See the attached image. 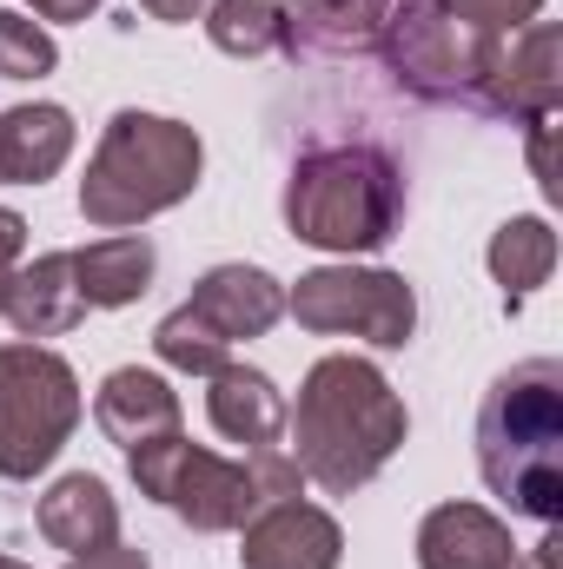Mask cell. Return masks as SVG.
Returning <instances> with one entry per match:
<instances>
[{
    "label": "cell",
    "mask_w": 563,
    "mask_h": 569,
    "mask_svg": "<svg viewBox=\"0 0 563 569\" xmlns=\"http://www.w3.org/2000/svg\"><path fill=\"white\" fill-rule=\"evenodd\" d=\"M285 437L305 483H318L325 497H352L405 450L412 411L372 358L332 351L305 371L298 405H285Z\"/></svg>",
    "instance_id": "obj_1"
},
{
    "label": "cell",
    "mask_w": 563,
    "mask_h": 569,
    "mask_svg": "<svg viewBox=\"0 0 563 569\" xmlns=\"http://www.w3.org/2000/svg\"><path fill=\"white\" fill-rule=\"evenodd\" d=\"M477 470L511 517H563V365L524 358L477 405Z\"/></svg>",
    "instance_id": "obj_2"
},
{
    "label": "cell",
    "mask_w": 563,
    "mask_h": 569,
    "mask_svg": "<svg viewBox=\"0 0 563 569\" xmlns=\"http://www.w3.org/2000/svg\"><path fill=\"white\" fill-rule=\"evenodd\" d=\"M199 172H206V146L186 120L120 107L93 146V159H87L80 219L100 232H134L146 219L172 212L179 199H192Z\"/></svg>",
    "instance_id": "obj_3"
},
{
    "label": "cell",
    "mask_w": 563,
    "mask_h": 569,
    "mask_svg": "<svg viewBox=\"0 0 563 569\" xmlns=\"http://www.w3.org/2000/svg\"><path fill=\"white\" fill-rule=\"evenodd\" d=\"M127 470L140 483V497L166 503L179 523H192L199 537H219V530H239L253 510L279 503V497H298L305 470L292 463V450L273 443V450H246L239 463L192 443L186 430L172 437H152L140 450H127Z\"/></svg>",
    "instance_id": "obj_4"
},
{
    "label": "cell",
    "mask_w": 563,
    "mask_h": 569,
    "mask_svg": "<svg viewBox=\"0 0 563 569\" xmlns=\"http://www.w3.org/2000/svg\"><path fill=\"white\" fill-rule=\"evenodd\" d=\"M405 219V172L378 146H318L285 179V232L318 252H378L398 239Z\"/></svg>",
    "instance_id": "obj_5"
},
{
    "label": "cell",
    "mask_w": 563,
    "mask_h": 569,
    "mask_svg": "<svg viewBox=\"0 0 563 569\" xmlns=\"http://www.w3.org/2000/svg\"><path fill=\"white\" fill-rule=\"evenodd\" d=\"M80 425V378L47 345H0V477L33 483Z\"/></svg>",
    "instance_id": "obj_6"
},
{
    "label": "cell",
    "mask_w": 563,
    "mask_h": 569,
    "mask_svg": "<svg viewBox=\"0 0 563 569\" xmlns=\"http://www.w3.org/2000/svg\"><path fill=\"white\" fill-rule=\"evenodd\" d=\"M491 47H497V33L464 27L444 0H405V7H392V13H385V33H378L385 73H392L405 93H424V100H471V107H477Z\"/></svg>",
    "instance_id": "obj_7"
},
{
    "label": "cell",
    "mask_w": 563,
    "mask_h": 569,
    "mask_svg": "<svg viewBox=\"0 0 563 569\" xmlns=\"http://www.w3.org/2000/svg\"><path fill=\"white\" fill-rule=\"evenodd\" d=\"M285 311L318 338H365L372 351H405L418 331V291L385 266H318L285 291Z\"/></svg>",
    "instance_id": "obj_8"
},
{
    "label": "cell",
    "mask_w": 563,
    "mask_h": 569,
    "mask_svg": "<svg viewBox=\"0 0 563 569\" xmlns=\"http://www.w3.org/2000/svg\"><path fill=\"white\" fill-rule=\"evenodd\" d=\"M477 107L511 113V120L557 113L563 107V33L551 20H531L517 33H497L491 67H484V87H477Z\"/></svg>",
    "instance_id": "obj_9"
},
{
    "label": "cell",
    "mask_w": 563,
    "mask_h": 569,
    "mask_svg": "<svg viewBox=\"0 0 563 569\" xmlns=\"http://www.w3.org/2000/svg\"><path fill=\"white\" fill-rule=\"evenodd\" d=\"M239 563L246 569H338L345 563V530L332 510L279 497L239 523Z\"/></svg>",
    "instance_id": "obj_10"
},
{
    "label": "cell",
    "mask_w": 563,
    "mask_h": 569,
    "mask_svg": "<svg viewBox=\"0 0 563 569\" xmlns=\"http://www.w3.org/2000/svg\"><path fill=\"white\" fill-rule=\"evenodd\" d=\"M186 311L219 338V345H246V338H266L285 318V284L266 266H213L206 279L192 284Z\"/></svg>",
    "instance_id": "obj_11"
},
{
    "label": "cell",
    "mask_w": 563,
    "mask_h": 569,
    "mask_svg": "<svg viewBox=\"0 0 563 569\" xmlns=\"http://www.w3.org/2000/svg\"><path fill=\"white\" fill-rule=\"evenodd\" d=\"M7 325L40 345V338H67L80 318H87V298H80V279H73V252H40L33 266H20L7 298H0Z\"/></svg>",
    "instance_id": "obj_12"
},
{
    "label": "cell",
    "mask_w": 563,
    "mask_h": 569,
    "mask_svg": "<svg viewBox=\"0 0 563 569\" xmlns=\"http://www.w3.org/2000/svg\"><path fill=\"white\" fill-rule=\"evenodd\" d=\"M93 425L107 430V443L140 450L152 437H172V430H179V391H172L159 371L120 365V371H107L100 391H93Z\"/></svg>",
    "instance_id": "obj_13"
},
{
    "label": "cell",
    "mask_w": 563,
    "mask_h": 569,
    "mask_svg": "<svg viewBox=\"0 0 563 569\" xmlns=\"http://www.w3.org/2000/svg\"><path fill=\"white\" fill-rule=\"evenodd\" d=\"M511 557V523L484 503H437L418 523V569H504Z\"/></svg>",
    "instance_id": "obj_14"
},
{
    "label": "cell",
    "mask_w": 563,
    "mask_h": 569,
    "mask_svg": "<svg viewBox=\"0 0 563 569\" xmlns=\"http://www.w3.org/2000/svg\"><path fill=\"white\" fill-rule=\"evenodd\" d=\"M206 418L226 443L273 450V443H285V391L253 365H226L206 378Z\"/></svg>",
    "instance_id": "obj_15"
},
{
    "label": "cell",
    "mask_w": 563,
    "mask_h": 569,
    "mask_svg": "<svg viewBox=\"0 0 563 569\" xmlns=\"http://www.w3.org/2000/svg\"><path fill=\"white\" fill-rule=\"evenodd\" d=\"M33 523H40V537H47L53 550H67V557H87V550L120 543V503H113V490H107L93 470L60 477V483L40 497Z\"/></svg>",
    "instance_id": "obj_16"
},
{
    "label": "cell",
    "mask_w": 563,
    "mask_h": 569,
    "mask_svg": "<svg viewBox=\"0 0 563 569\" xmlns=\"http://www.w3.org/2000/svg\"><path fill=\"white\" fill-rule=\"evenodd\" d=\"M73 152V113L53 100L0 113V186H47Z\"/></svg>",
    "instance_id": "obj_17"
},
{
    "label": "cell",
    "mask_w": 563,
    "mask_h": 569,
    "mask_svg": "<svg viewBox=\"0 0 563 569\" xmlns=\"http://www.w3.org/2000/svg\"><path fill=\"white\" fill-rule=\"evenodd\" d=\"M152 272H159V252H152L146 232H107V239H93V246L73 252V279H80L87 311L134 305L146 284H152Z\"/></svg>",
    "instance_id": "obj_18"
},
{
    "label": "cell",
    "mask_w": 563,
    "mask_h": 569,
    "mask_svg": "<svg viewBox=\"0 0 563 569\" xmlns=\"http://www.w3.org/2000/svg\"><path fill=\"white\" fill-rule=\"evenodd\" d=\"M385 13H392V0H285L292 53L298 47H312V53H372L378 33H385Z\"/></svg>",
    "instance_id": "obj_19"
},
{
    "label": "cell",
    "mask_w": 563,
    "mask_h": 569,
    "mask_svg": "<svg viewBox=\"0 0 563 569\" xmlns=\"http://www.w3.org/2000/svg\"><path fill=\"white\" fill-rule=\"evenodd\" d=\"M484 266H491V279L504 284V298H531L537 284L557 272V232H551V219H504L491 232Z\"/></svg>",
    "instance_id": "obj_20"
},
{
    "label": "cell",
    "mask_w": 563,
    "mask_h": 569,
    "mask_svg": "<svg viewBox=\"0 0 563 569\" xmlns=\"http://www.w3.org/2000/svg\"><path fill=\"white\" fill-rule=\"evenodd\" d=\"M206 40L233 60H259V53H292V20L285 0H213L206 13Z\"/></svg>",
    "instance_id": "obj_21"
},
{
    "label": "cell",
    "mask_w": 563,
    "mask_h": 569,
    "mask_svg": "<svg viewBox=\"0 0 563 569\" xmlns=\"http://www.w3.org/2000/svg\"><path fill=\"white\" fill-rule=\"evenodd\" d=\"M152 351H159V365H172V371H192V378H213V371H226L233 365V345H219L186 305L179 311H166L159 325H152Z\"/></svg>",
    "instance_id": "obj_22"
},
{
    "label": "cell",
    "mask_w": 563,
    "mask_h": 569,
    "mask_svg": "<svg viewBox=\"0 0 563 569\" xmlns=\"http://www.w3.org/2000/svg\"><path fill=\"white\" fill-rule=\"evenodd\" d=\"M53 67H60L53 33H47L33 13L0 7V80H47Z\"/></svg>",
    "instance_id": "obj_23"
},
{
    "label": "cell",
    "mask_w": 563,
    "mask_h": 569,
    "mask_svg": "<svg viewBox=\"0 0 563 569\" xmlns=\"http://www.w3.org/2000/svg\"><path fill=\"white\" fill-rule=\"evenodd\" d=\"M444 7L477 33H517V27H531L544 13V0H444Z\"/></svg>",
    "instance_id": "obj_24"
},
{
    "label": "cell",
    "mask_w": 563,
    "mask_h": 569,
    "mask_svg": "<svg viewBox=\"0 0 563 569\" xmlns=\"http://www.w3.org/2000/svg\"><path fill=\"white\" fill-rule=\"evenodd\" d=\"M524 127H531V172H537V186L551 192V186H557V166H551V140H557V113H531Z\"/></svg>",
    "instance_id": "obj_25"
},
{
    "label": "cell",
    "mask_w": 563,
    "mask_h": 569,
    "mask_svg": "<svg viewBox=\"0 0 563 569\" xmlns=\"http://www.w3.org/2000/svg\"><path fill=\"white\" fill-rule=\"evenodd\" d=\"M20 252H27V219L0 206V298H7V284L20 272Z\"/></svg>",
    "instance_id": "obj_26"
},
{
    "label": "cell",
    "mask_w": 563,
    "mask_h": 569,
    "mask_svg": "<svg viewBox=\"0 0 563 569\" xmlns=\"http://www.w3.org/2000/svg\"><path fill=\"white\" fill-rule=\"evenodd\" d=\"M67 569H152V563H146V550H127V543H107V550H87V557H73Z\"/></svg>",
    "instance_id": "obj_27"
},
{
    "label": "cell",
    "mask_w": 563,
    "mask_h": 569,
    "mask_svg": "<svg viewBox=\"0 0 563 569\" xmlns=\"http://www.w3.org/2000/svg\"><path fill=\"white\" fill-rule=\"evenodd\" d=\"M40 20H53V27H73V20H93L100 13V0H27Z\"/></svg>",
    "instance_id": "obj_28"
},
{
    "label": "cell",
    "mask_w": 563,
    "mask_h": 569,
    "mask_svg": "<svg viewBox=\"0 0 563 569\" xmlns=\"http://www.w3.org/2000/svg\"><path fill=\"white\" fill-rule=\"evenodd\" d=\"M557 563H563V543H557V537H544V543L517 550V557H511L504 569H557Z\"/></svg>",
    "instance_id": "obj_29"
},
{
    "label": "cell",
    "mask_w": 563,
    "mask_h": 569,
    "mask_svg": "<svg viewBox=\"0 0 563 569\" xmlns=\"http://www.w3.org/2000/svg\"><path fill=\"white\" fill-rule=\"evenodd\" d=\"M140 7L152 13V20H166V27H186V20H199L206 0H140Z\"/></svg>",
    "instance_id": "obj_30"
},
{
    "label": "cell",
    "mask_w": 563,
    "mask_h": 569,
    "mask_svg": "<svg viewBox=\"0 0 563 569\" xmlns=\"http://www.w3.org/2000/svg\"><path fill=\"white\" fill-rule=\"evenodd\" d=\"M7 563H13V557H0V569H7Z\"/></svg>",
    "instance_id": "obj_31"
},
{
    "label": "cell",
    "mask_w": 563,
    "mask_h": 569,
    "mask_svg": "<svg viewBox=\"0 0 563 569\" xmlns=\"http://www.w3.org/2000/svg\"><path fill=\"white\" fill-rule=\"evenodd\" d=\"M7 569H27V563H7Z\"/></svg>",
    "instance_id": "obj_32"
}]
</instances>
